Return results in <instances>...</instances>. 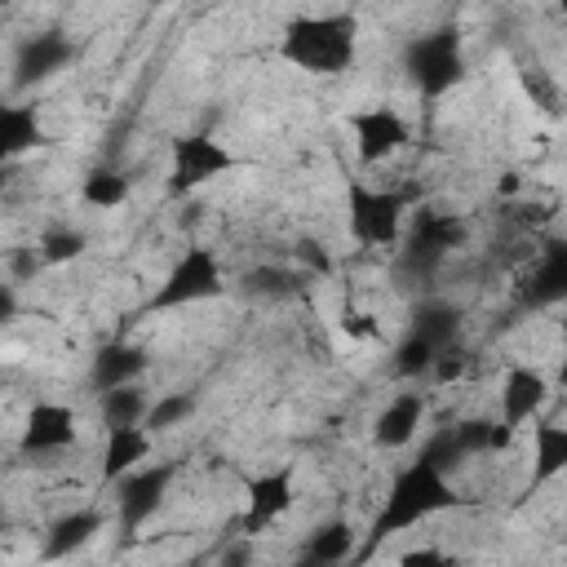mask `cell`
Instances as JSON below:
<instances>
[{"label": "cell", "mask_w": 567, "mask_h": 567, "mask_svg": "<svg viewBox=\"0 0 567 567\" xmlns=\"http://www.w3.org/2000/svg\"><path fill=\"white\" fill-rule=\"evenodd\" d=\"M403 71L416 84L421 97H443L465 80V44H461V27L443 22L430 27L421 35H412L403 44Z\"/></svg>", "instance_id": "3"}, {"label": "cell", "mask_w": 567, "mask_h": 567, "mask_svg": "<svg viewBox=\"0 0 567 567\" xmlns=\"http://www.w3.org/2000/svg\"><path fill=\"white\" fill-rule=\"evenodd\" d=\"M554 385L567 390V319H558V368H554Z\"/></svg>", "instance_id": "31"}, {"label": "cell", "mask_w": 567, "mask_h": 567, "mask_svg": "<svg viewBox=\"0 0 567 567\" xmlns=\"http://www.w3.org/2000/svg\"><path fill=\"white\" fill-rule=\"evenodd\" d=\"M66 58H71V40H62L58 31H49V35H35L31 44H22V53H18V71H22L27 80H44V75L62 71Z\"/></svg>", "instance_id": "22"}, {"label": "cell", "mask_w": 567, "mask_h": 567, "mask_svg": "<svg viewBox=\"0 0 567 567\" xmlns=\"http://www.w3.org/2000/svg\"><path fill=\"white\" fill-rule=\"evenodd\" d=\"M49 137H44V124H40L35 106H22V102L0 106V155L4 159H18V155H27V151H35Z\"/></svg>", "instance_id": "18"}, {"label": "cell", "mask_w": 567, "mask_h": 567, "mask_svg": "<svg viewBox=\"0 0 567 567\" xmlns=\"http://www.w3.org/2000/svg\"><path fill=\"white\" fill-rule=\"evenodd\" d=\"M80 199L97 213H111L128 199V177L120 168H89L84 182H80Z\"/></svg>", "instance_id": "24"}, {"label": "cell", "mask_w": 567, "mask_h": 567, "mask_svg": "<svg viewBox=\"0 0 567 567\" xmlns=\"http://www.w3.org/2000/svg\"><path fill=\"white\" fill-rule=\"evenodd\" d=\"M84 230H71V226H49V230H40V239H35V261L40 266H66V261H75V257H84Z\"/></svg>", "instance_id": "25"}, {"label": "cell", "mask_w": 567, "mask_h": 567, "mask_svg": "<svg viewBox=\"0 0 567 567\" xmlns=\"http://www.w3.org/2000/svg\"><path fill=\"white\" fill-rule=\"evenodd\" d=\"M80 439V421L66 403H53V399H40L27 421H22V434H18V452L22 456H58V452H71Z\"/></svg>", "instance_id": "12"}, {"label": "cell", "mask_w": 567, "mask_h": 567, "mask_svg": "<svg viewBox=\"0 0 567 567\" xmlns=\"http://www.w3.org/2000/svg\"><path fill=\"white\" fill-rule=\"evenodd\" d=\"M518 84H523V93L532 97V106L536 111H545V115H563L567 111V89L554 80V71H545L540 62H523L518 66Z\"/></svg>", "instance_id": "23"}, {"label": "cell", "mask_w": 567, "mask_h": 567, "mask_svg": "<svg viewBox=\"0 0 567 567\" xmlns=\"http://www.w3.org/2000/svg\"><path fill=\"white\" fill-rule=\"evenodd\" d=\"M408 208H412V190H390V186H368V182H350L346 190V221L363 248L403 244Z\"/></svg>", "instance_id": "4"}, {"label": "cell", "mask_w": 567, "mask_h": 567, "mask_svg": "<svg viewBox=\"0 0 567 567\" xmlns=\"http://www.w3.org/2000/svg\"><path fill=\"white\" fill-rule=\"evenodd\" d=\"M558 474H567V425L540 421L532 425V470H527V492L549 487Z\"/></svg>", "instance_id": "17"}, {"label": "cell", "mask_w": 567, "mask_h": 567, "mask_svg": "<svg viewBox=\"0 0 567 567\" xmlns=\"http://www.w3.org/2000/svg\"><path fill=\"white\" fill-rule=\"evenodd\" d=\"M461 505V492L452 487L447 478V465H439L430 452H416L385 487L381 496V509L368 527V549H377L385 536H399V532H412L416 523L443 514V509H456Z\"/></svg>", "instance_id": "1"}, {"label": "cell", "mask_w": 567, "mask_h": 567, "mask_svg": "<svg viewBox=\"0 0 567 567\" xmlns=\"http://www.w3.org/2000/svg\"><path fill=\"white\" fill-rule=\"evenodd\" d=\"M173 478H177L173 461H146L133 474H124L115 483V523H120V532H142L159 514Z\"/></svg>", "instance_id": "7"}, {"label": "cell", "mask_w": 567, "mask_h": 567, "mask_svg": "<svg viewBox=\"0 0 567 567\" xmlns=\"http://www.w3.org/2000/svg\"><path fill=\"white\" fill-rule=\"evenodd\" d=\"M470 368H474V350L456 337L452 346H443V350H439V359H434L430 377H434V381H443V385H452V381H461Z\"/></svg>", "instance_id": "29"}, {"label": "cell", "mask_w": 567, "mask_h": 567, "mask_svg": "<svg viewBox=\"0 0 567 567\" xmlns=\"http://www.w3.org/2000/svg\"><path fill=\"white\" fill-rule=\"evenodd\" d=\"M102 523H106V514L102 509H71V514H62L53 527H49V540H44V558H66V554H75V549H84L97 532H102Z\"/></svg>", "instance_id": "19"}, {"label": "cell", "mask_w": 567, "mask_h": 567, "mask_svg": "<svg viewBox=\"0 0 567 567\" xmlns=\"http://www.w3.org/2000/svg\"><path fill=\"white\" fill-rule=\"evenodd\" d=\"M337 328H341L350 341H377V337H381V323H377V315L359 310L354 301H346V306H341V315H337Z\"/></svg>", "instance_id": "30"}, {"label": "cell", "mask_w": 567, "mask_h": 567, "mask_svg": "<svg viewBox=\"0 0 567 567\" xmlns=\"http://www.w3.org/2000/svg\"><path fill=\"white\" fill-rule=\"evenodd\" d=\"M292 505H297V474L288 465L284 470L252 474L248 478V501H244V514H239V536H261Z\"/></svg>", "instance_id": "10"}, {"label": "cell", "mask_w": 567, "mask_h": 567, "mask_svg": "<svg viewBox=\"0 0 567 567\" xmlns=\"http://www.w3.org/2000/svg\"><path fill=\"white\" fill-rule=\"evenodd\" d=\"M350 137L363 164H385L412 142V124L394 106H363L359 115H350Z\"/></svg>", "instance_id": "9"}, {"label": "cell", "mask_w": 567, "mask_h": 567, "mask_svg": "<svg viewBox=\"0 0 567 567\" xmlns=\"http://www.w3.org/2000/svg\"><path fill=\"white\" fill-rule=\"evenodd\" d=\"M97 408H102V430H106V425H146L151 394H146L142 381H128V385L102 390V394H97Z\"/></svg>", "instance_id": "20"}, {"label": "cell", "mask_w": 567, "mask_h": 567, "mask_svg": "<svg viewBox=\"0 0 567 567\" xmlns=\"http://www.w3.org/2000/svg\"><path fill=\"white\" fill-rule=\"evenodd\" d=\"M279 58L306 75H346L359 58V18L350 9L288 18L279 35Z\"/></svg>", "instance_id": "2"}, {"label": "cell", "mask_w": 567, "mask_h": 567, "mask_svg": "<svg viewBox=\"0 0 567 567\" xmlns=\"http://www.w3.org/2000/svg\"><path fill=\"white\" fill-rule=\"evenodd\" d=\"M558 13H563V18H567V0H558Z\"/></svg>", "instance_id": "33"}, {"label": "cell", "mask_w": 567, "mask_h": 567, "mask_svg": "<svg viewBox=\"0 0 567 567\" xmlns=\"http://www.w3.org/2000/svg\"><path fill=\"white\" fill-rule=\"evenodd\" d=\"M221 292H226V270H221L217 252L208 244H190L168 266V275L155 284V292L142 301V310L164 315V310H182V306H195V301H213Z\"/></svg>", "instance_id": "5"}, {"label": "cell", "mask_w": 567, "mask_h": 567, "mask_svg": "<svg viewBox=\"0 0 567 567\" xmlns=\"http://www.w3.org/2000/svg\"><path fill=\"white\" fill-rule=\"evenodd\" d=\"M447 554L443 549H412V554H403V563H443Z\"/></svg>", "instance_id": "32"}, {"label": "cell", "mask_w": 567, "mask_h": 567, "mask_svg": "<svg viewBox=\"0 0 567 567\" xmlns=\"http://www.w3.org/2000/svg\"><path fill=\"white\" fill-rule=\"evenodd\" d=\"M434 359H439V346H434L425 332L408 328V337H403L399 350H394V372H399V377H430Z\"/></svg>", "instance_id": "26"}, {"label": "cell", "mask_w": 567, "mask_h": 567, "mask_svg": "<svg viewBox=\"0 0 567 567\" xmlns=\"http://www.w3.org/2000/svg\"><path fill=\"white\" fill-rule=\"evenodd\" d=\"M190 412H195V394H190V390H182V394H164V399H151V412H146V430L164 434V430L182 425Z\"/></svg>", "instance_id": "28"}, {"label": "cell", "mask_w": 567, "mask_h": 567, "mask_svg": "<svg viewBox=\"0 0 567 567\" xmlns=\"http://www.w3.org/2000/svg\"><path fill=\"white\" fill-rule=\"evenodd\" d=\"M412 328H416V332H425V337H430V341L443 350V346H452V341L461 337V315H456L452 306L430 301V306H421V310H416Z\"/></svg>", "instance_id": "27"}, {"label": "cell", "mask_w": 567, "mask_h": 567, "mask_svg": "<svg viewBox=\"0 0 567 567\" xmlns=\"http://www.w3.org/2000/svg\"><path fill=\"white\" fill-rule=\"evenodd\" d=\"M465 221L461 217H452V213H439V208H421L416 213V221H412V230L403 235V261L412 266V270H430L434 261H443L447 252H456L461 244H465Z\"/></svg>", "instance_id": "11"}, {"label": "cell", "mask_w": 567, "mask_h": 567, "mask_svg": "<svg viewBox=\"0 0 567 567\" xmlns=\"http://www.w3.org/2000/svg\"><path fill=\"white\" fill-rule=\"evenodd\" d=\"M354 554V523L350 518H332L323 527L310 532V540L301 545V563H346Z\"/></svg>", "instance_id": "21"}, {"label": "cell", "mask_w": 567, "mask_h": 567, "mask_svg": "<svg viewBox=\"0 0 567 567\" xmlns=\"http://www.w3.org/2000/svg\"><path fill=\"white\" fill-rule=\"evenodd\" d=\"M549 390H554V377H545L532 363H509L501 377V421L523 430L527 421L540 416V408L549 403Z\"/></svg>", "instance_id": "13"}, {"label": "cell", "mask_w": 567, "mask_h": 567, "mask_svg": "<svg viewBox=\"0 0 567 567\" xmlns=\"http://www.w3.org/2000/svg\"><path fill=\"white\" fill-rule=\"evenodd\" d=\"M421 421H425V394L421 390H399L372 416V443L381 452H403L421 434Z\"/></svg>", "instance_id": "14"}, {"label": "cell", "mask_w": 567, "mask_h": 567, "mask_svg": "<svg viewBox=\"0 0 567 567\" xmlns=\"http://www.w3.org/2000/svg\"><path fill=\"white\" fill-rule=\"evenodd\" d=\"M518 301L532 310H549L567 301V235L540 239L518 275Z\"/></svg>", "instance_id": "8"}, {"label": "cell", "mask_w": 567, "mask_h": 567, "mask_svg": "<svg viewBox=\"0 0 567 567\" xmlns=\"http://www.w3.org/2000/svg\"><path fill=\"white\" fill-rule=\"evenodd\" d=\"M151 452H155V430H146V425H106L102 461H97L102 483H120L124 474L146 465Z\"/></svg>", "instance_id": "15"}, {"label": "cell", "mask_w": 567, "mask_h": 567, "mask_svg": "<svg viewBox=\"0 0 567 567\" xmlns=\"http://www.w3.org/2000/svg\"><path fill=\"white\" fill-rule=\"evenodd\" d=\"M151 4H168V0H151Z\"/></svg>", "instance_id": "34"}, {"label": "cell", "mask_w": 567, "mask_h": 567, "mask_svg": "<svg viewBox=\"0 0 567 567\" xmlns=\"http://www.w3.org/2000/svg\"><path fill=\"white\" fill-rule=\"evenodd\" d=\"M151 368V354L133 341H106L97 354H93V368H89V385L102 394V390H115V385H128V381H142V372Z\"/></svg>", "instance_id": "16"}, {"label": "cell", "mask_w": 567, "mask_h": 567, "mask_svg": "<svg viewBox=\"0 0 567 567\" xmlns=\"http://www.w3.org/2000/svg\"><path fill=\"white\" fill-rule=\"evenodd\" d=\"M235 168H244V159H239L226 142H217V137H208V133H182V137L173 142L168 190H173V195H186V190H195V186H204V182H217V177H226V173H235Z\"/></svg>", "instance_id": "6"}]
</instances>
